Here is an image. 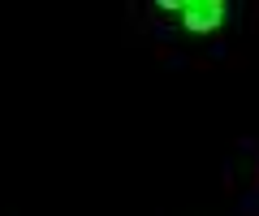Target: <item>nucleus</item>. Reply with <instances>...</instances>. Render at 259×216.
I'll return each mask as SVG.
<instances>
[{"mask_svg": "<svg viewBox=\"0 0 259 216\" xmlns=\"http://www.w3.org/2000/svg\"><path fill=\"white\" fill-rule=\"evenodd\" d=\"M164 13H177L186 30L194 35H207V30H221L225 26V0H160Z\"/></svg>", "mask_w": 259, "mask_h": 216, "instance_id": "1", "label": "nucleus"}]
</instances>
